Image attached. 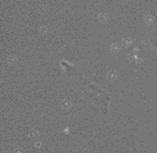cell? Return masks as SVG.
<instances>
[{"label": "cell", "instance_id": "1", "mask_svg": "<svg viewBox=\"0 0 157 153\" xmlns=\"http://www.w3.org/2000/svg\"><path fill=\"white\" fill-rule=\"evenodd\" d=\"M14 153H22V151H20V150H15Z\"/></svg>", "mask_w": 157, "mask_h": 153}]
</instances>
